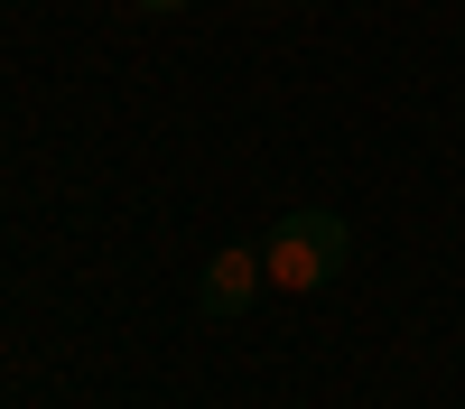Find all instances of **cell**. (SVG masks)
Masks as SVG:
<instances>
[{"label":"cell","mask_w":465,"mask_h":409,"mask_svg":"<svg viewBox=\"0 0 465 409\" xmlns=\"http://www.w3.org/2000/svg\"><path fill=\"white\" fill-rule=\"evenodd\" d=\"M344 260H354V233H344V214H326V205H298V214H280L261 233V270L289 297H317Z\"/></svg>","instance_id":"obj_1"},{"label":"cell","mask_w":465,"mask_h":409,"mask_svg":"<svg viewBox=\"0 0 465 409\" xmlns=\"http://www.w3.org/2000/svg\"><path fill=\"white\" fill-rule=\"evenodd\" d=\"M261 279H270V270H261V242H223V251L205 260V279H196V316H214V326L242 316L252 297H261Z\"/></svg>","instance_id":"obj_2"},{"label":"cell","mask_w":465,"mask_h":409,"mask_svg":"<svg viewBox=\"0 0 465 409\" xmlns=\"http://www.w3.org/2000/svg\"><path fill=\"white\" fill-rule=\"evenodd\" d=\"M131 10H149V19H177V10H186V0H131Z\"/></svg>","instance_id":"obj_3"},{"label":"cell","mask_w":465,"mask_h":409,"mask_svg":"<svg viewBox=\"0 0 465 409\" xmlns=\"http://www.w3.org/2000/svg\"><path fill=\"white\" fill-rule=\"evenodd\" d=\"M280 10H298V0H280Z\"/></svg>","instance_id":"obj_4"}]
</instances>
